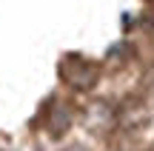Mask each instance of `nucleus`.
I'll list each match as a JSON object with an SVG mask.
<instances>
[{
  "instance_id": "1",
  "label": "nucleus",
  "mask_w": 154,
  "mask_h": 151,
  "mask_svg": "<svg viewBox=\"0 0 154 151\" xmlns=\"http://www.w3.org/2000/svg\"><path fill=\"white\" fill-rule=\"evenodd\" d=\"M60 77H63V83H66L69 89L88 91L97 83L100 68H97L94 60H88V57H83V54H69V57H63V63H60Z\"/></svg>"
}]
</instances>
